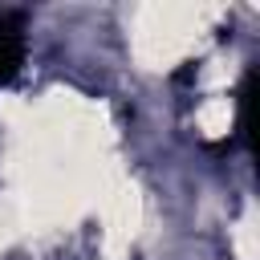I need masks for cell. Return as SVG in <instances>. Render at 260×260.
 Returning a JSON list of instances; mask_svg holds the SVG:
<instances>
[{"mask_svg": "<svg viewBox=\"0 0 260 260\" xmlns=\"http://www.w3.org/2000/svg\"><path fill=\"white\" fill-rule=\"evenodd\" d=\"M20 61H24V16L4 12L0 16V85L16 77Z\"/></svg>", "mask_w": 260, "mask_h": 260, "instance_id": "obj_1", "label": "cell"}]
</instances>
